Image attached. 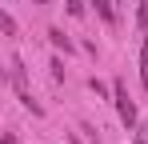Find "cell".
<instances>
[{"mask_svg":"<svg viewBox=\"0 0 148 144\" xmlns=\"http://www.w3.org/2000/svg\"><path fill=\"white\" fill-rule=\"evenodd\" d=\"M140 84L148 88V36H144V48H140Z\"/></svg>","mask_w":148,"mask_h":144,"instance_id":"cell-3","label":"cell"},{"mask_svg":"<svg viewBox=\"0 0 148 144\" xmlns=\"http://www.w3.org/2000/svg\"><path fill=\"white\" fill-rule=\"evenodd\" d=\"M0 24H4V32H8V36L16 32V20H12V12H4V20H0Z\"/></svg>","mask_w":148,"mask_h":144,"instance_id":"cell-6","label":"cell"},{"mask_svg":"<svg viewBox=\"0 0 148 144\" xmlns=\"http://www.w3.org/2000/svg\"><path fill=\"white\" fill-rule=\"evenodd\" d=\"M48 36H52V44H56V48H64V52H68V48H72V44H68V36H64V32H60V28H52Z\"/></svg>","mask_w":148,"mask_h":144,"instance_id":"cell-4","label":"cell"},{"mask_svg":"<svg viewBox=\"0 0 148 144\" xmlns=\"http://www.w3.org/2000/svg\"><path fill=\"white\" fill-rule=\"evenodd\" d=\"M140 28L148 32V0H140Z\"/></svg>","mask_w":148,"mask_h":144,"instance_id":"cell-7","label":"cell"},{"mask_svg":"<svg viewBox=\"0 0 148 144\" xmlns=\"http://www.w3.org/2000/svg\"><path fill=\"white\" fill-rule=\"evenodd\" d=\"M116 112H120V120H124V128H136V104L128 100V88H124V80H116Z\"/></svg>","mask_w":148,"mask_h":144,"instance_id":"cell-1","label":"cell"},{"mask_svg":"<svg viewBox=\"0 0 148 144\" xmlns=\"http://www.w3.org/2000/svg\"><path fill=\"white\" fill-rule=\"evenodd\" d=\"M64 4H68V12H72V16H84V0H64Z\"/></svg>","mask_w":148,"mask_h":144,"instance_id":"cell-5","label":"cell"},{"mask_svg":"<svg viewBox=\"0 0 148 144\" xmlns=\"http://www.w3.org/2000/svg\"><path fill=\"white\" fill-rule=\"evenodd\" d=\"M92 4H96V12H100L108 24H116V8H112V0H92Z\"/></svg>","mask_w":148,"mask_h":144,"instance_id":"cell-2","label":"cell"}]
</instances>
